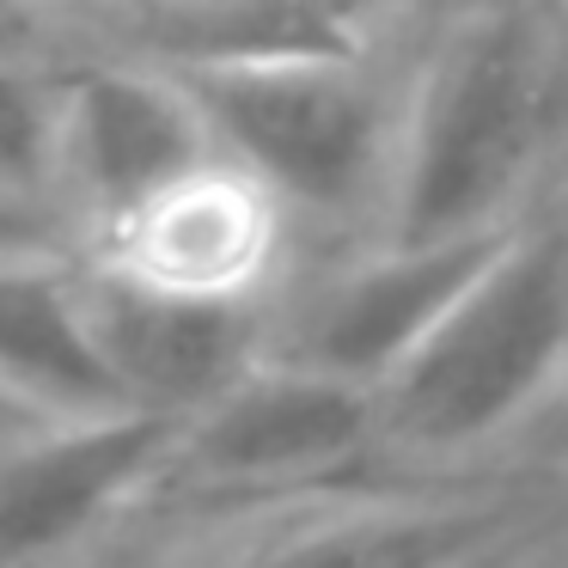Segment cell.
I'll use <instances>...</instances> for the list:
<instances>
[{"label":"cell","mask_w":568,"mask_h":568,"mask_svg":"<svg viewBox=\"0 0 568 568\" xmlns=\"http://www.w3.org/2000/svg\"><path fill=\"white\" fill-rule=\"evenodd\" d=\"M507 226L428 239V245H397V239L343 245L312 275H287L275 287L263 355L300 361V367L336 373L373 392L440 324V312L470 287V275L495 257Z\"/></svg>","instance_id":"6"},{"label":"cell","mask_w":568,"mask_h":568,"mask_svg":"<svg viewBox=\"0 0 568 568\" xmlns=\"http://www.w3.org/2000/svg\"><path fill=\"white\" fill-rule=\"evenodd\" d=\"M519 446H538L526 453V470H550V477H568V379L550 392V404L514 434Z\"/></svg>","instance_id":"15"},{"label":"cell","mask_w":568,"mask_h":568,"mask_svg":"<svg viewBox=\"0 0 568 568\" xmlns=\"http://www.w3.org/2000/svg\"><path fill=\"white\" fill-rule=\"evenodd\" d=\"M568 379V209L519 214L428 336L373 385L379 453L409 477H458Z\"/></svg>","instance_id":"2"},{"label":"cell","mask_w":568,"mask_h":568,"mask_svg":"<svg viewBox=\"0 0 568 568\" xmlns=\"http://www.w3.org/2000/svg\"><path fill=\"white\" fill-rule=\"evenodd\" d=\"M501 568H568V501L550 507V514L501 556Z\"/></svg>","instance_id":"17"},{"label":"cell","mask_w":568,"mask_h":568,"mask_svg":"<svg viewBox=\"0 0 568 568\" xmlns=\"http://www.w3.org/2000/svg\"><path fill=\"white\" fill-rule=\"evenodd\" d=\"M568 148V7L458 0L404 74L379 233L397 245L495 233Z\"/></svg>","instance_id":"1"},{"label":"cell","mask_w":568,"mask_h":568,"mask_svg":"<svg viewBox=\"0 0 568 568\" xmlns=\"http://www.w3.org/2000/svg\"><path fill=\"white\" fill-rule=\"evenodd\" d=\"M416 7H422V0H416ZM428 7H434V13H446V7H458V0H428Z\"/></svg>","instance_id":"22"},{"label":"cell","mask_w":568,"mask_h":568,"mask_svg":"<svg viewBox=\"0 0 568 568\" xmlns=\"http://www.w3.org/2000/svg\"><path fill=\"white\" fill-rule=\"evenodd\" d=\"M214 153L245 172L300 233L343 245L379 233L404 74L379 50L233 68L184 80Z\"/></svg>","instance_id":"4"},{"label":"cell","mask_w":568,"mask_h":568,"mask_svg":"<svg viewBox=\"0 0 568 568\" xmlns=\"http://www.w3.org/2000/svg\"><path fill=\"white\" fill-rule=\"evenodd\" d=\"M562 7H568V0H562Z\"/></svg>","instance_id":"23"},{"label":"cell","mask_w":568,"mask_h":568,"mask_svg":"<svg viewBox=\"0 0 568 568\" xmlns=\"http://www.w3.org/2000/svg\"><path fill=\"white\" fill-rule=\"evenodd\" d=\"M87 257L165 287L275 300V287L294 275V226L245 172L209 160L202 172L178 178L172 190L104 226Z\"/></svg>","instance_id":"10"},{"label":"cell","mask_w":568,"mask_h":568,"mask_svg":"<svg viewBox=\"0 0 568 568\" xmlns=\"http://www.w3.org/2000/svg\"><path fill=\"white\" fill-rule=\"evenodd\" d=\"M0 404L31 422L129 409L80 306V251L0 257Z\"/></svg>","instance_id":"12"},{"label":"cell","mask_w":568,"mask_h":568,"mask_svg":"<svg viewBox=\"0 0 568 568\" xmlns=\"http://www.w3.org/2000/svg\"><path fill=\"white\" fill-rule=\"evenodd\" d=\"M556 507H562V501H556ZM531 526H538V519H531ZM531 526H526V531H531ZM526 531H514V538H501V544H495V550H483V556H470V562H465V568H501V556H507V550H514V544H519V538H526Z\"/></svg>","instance_id":"20"},{"label":"cell","mask_w":568,"mask_h":568,"mask_svg":"<svg viewBox=\"0 0 568 568\" xmlns=\"http://www.w3.org/2000/svg\"><path fill=\"white\" fill-rule=\"evenodd\" d=\"M55 141H62L55 43L0 50V190L55 202Z\"/></svg>","instance_id":"13"},{"label":"cell","mask_w":568,"mask_h":568,"mask_svg":"<svg viewBox=\"0 0 568 568\" xmlns=\"http://www.w3.org/2000/svg\"><path fill=\"white\" fill-rule=\"evenodd\" d=\"M13 251H87V239L62 202L0 190V257H13Z\"/></svg>","instance_id":"14"},{"label":"cell","mask_w":568,"mask_h":568,"mask_svg":"<svg viewBox=\"0 0 568 568\" xmlns=\"http://www.w3.org/2000/svg\"><path fill=\"white\" fill-rule=\"evenodd\" d=\"M361 477H392L367 385L257 355L209 404L178 416L165 477L141 519L282 501Z\"/></svg>","instance_id":"5"},{"label":"cell","mask_w":568,"mask_h":568,"mask_svg":"<svg viewBox=\"0 0 568 568\" xmlns=\"http://www.w3.org/2000/svg\"><path fill=\"white\" fill-rule=\"evenodd\" d=\"M62 141H55V202L80 239H99L178 178L221 160L184 80L92 50H62Z\"/></svg>","instance_id":"8"},{"label":"cell","mask_w":568,"mask_h":568,"mask_svg":"<svg viewBox=\"0 0 568 568\" xmlns=\"http://www.w3.org/2000/svg\"><path fill=\"white\" fill-rule=\"evenodd\" d=\"M80 306L129 409L190 416L233 385L270 336V300L196 294L129 275L80 251Z\"/></svg>","instance_id":"9"},{"label":"cell","mask_w":568,"mask_h":568,"mask_svg":"<svg viewBox=\"0 0 568 568\" xmlns=\"http://www.w3.org/2000/svg\"><path fill=\"white\" fill-rule=\"evenodd\" d=\"M50 43L160 68L172 80L373 50L318 0H104L50 26Z\"/></svg>","instance_id":"11"},{"label":"cell","mask_w":568,"mask_h":568,"mask_svg":"<svg viewBox=\"0 0 568 568\" xmlns=\"http://www.w3.org/2000/svg\"><path fill=\"white\" fill-rule=\"evenodd\" d=\"M318 7L336 19V26L355 31L361 43H373V50H379V43L397 31V19H409V7H416V0H318Z\"/></svg>","instance_id":"16"},{"label":"cell","mask_w":568,"mask_h":568,"mask_svg":"<svg viewBox=\"0 0 568 568\" xmlns=\"http://www.w3.org/2000/svg\"><path fill=\"white\" fill-rule=\"evenodd\" d=\"M26 43H50V26H38L31 13L0 7V50H26Z\"/></svg>","instance_id":"19"},{"label":"cell","mask_w":568,"mask_h":568,"mask_svg":"<svg viewBox=\"0 0 568 568\" xmlns=\"http://www.w3.org/2000/svg\"><path fill=\"white\" fill-rule=\"evenodd\" d=\"M556 501L568 477L514 470V477H361L312 495L245 507L165 514L178 544L153 568H465L526 531Z\"/></svg>","instance_id":"3"},{"label":"cell","mask_w":568,"mask_h":568,"mask_svg":"<svg viewBox=\"0 0 568 568\" xmlns=\"http://www.w3.org/2000/svg\"><path fill=\"white\" fill-rule=\"evenodd\" d=\"M13 428H31V416H19L13 404H0V434H13Z\"/></svg>","instance_id":"21"},{"label":"cell","mask_w":568,"mask_h":568,"mask_svg":"<svg viewBox=\"0 0 568 568\" xmlns=\"http://www.w3.org/2000/svg\"><path fill=\"white\" fill-rule=\"evenodd\" d=\"M0 7H13V13H31L38 26H62V19L92 13V7H104V0H0Z\"/></svg>","instance_id":"18"},{"label":"cell","mask_w":568,"mask_h":568,"mask_svg":"<svg viewBox=\"0 0 568 568\" xmlns=\"http://www.w3.org/2000/svg\"><path fill=\"white\" fill-rule=\"evenodd\" d=\"M178 416L31 422L0 434V568H68L148 514L172 458Z\"/></svg>","instance_id":"7"}]
</instances>
